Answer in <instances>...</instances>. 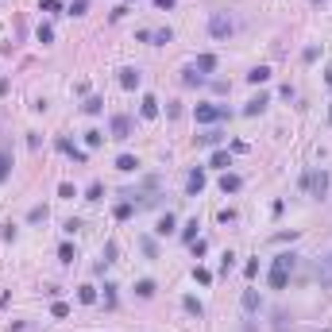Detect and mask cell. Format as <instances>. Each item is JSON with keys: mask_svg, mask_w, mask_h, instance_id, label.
Returning a JSON list of instances; mask_svg holds the SVG:
<instances>
[{"mask_svg": "<svg viewBox=\"0 0 332 332\" xmlns=\"http://www.w3.org/2000/svg\"><path fill=\"white\" fill-rule=\"evenodd\" d=\"M185 189H189V197H197V193L205 189V170L197 166V170H189V178H185Z\"/></svg>", "mask_w": 332, "mask_h": 332, "instance_id": "cell-6", "label": "cell"}, {"mask_svg": "<svg viewBox=\"0 0 332 332\" xmlns=\"http://www.w3.org/2000/svg\"><path fill=\"white\" fill-rule=\"evenodd\" d=\"M78 301H81V305H93V301H97V290H93V286H81V290H78Z\"/></svg>", "mask_w": 332, "mask_h": 332, "instance_id": "cell-19", "label": "cell"}, {"mask_svg": "<svg viewBox=\"0 0 332 332\" xmlns=\"http://www.w3.org/2000/svg\"><path fill=\"white\" fill-rule=\"evenodd\" d=\"M267 105H271V97H267V93L251 97V101H247V105H244V116H259V112H263V108H267Z\"/></svg>", "mask_w": 332, "mask_h": 332, "instance_id": "cell-7", "label": "cell"}, {"mask_svg": "<svg viewBox=\"0 0 332 332\" xmlns=\"http://www.w3.org/2000/svg\"><path fill=\"white\" fill-rule=\"evenodd\" d=\"M197 143H201V147H217V143H220V131H205V135H197Z\"/></svg>", "mask_w": 332, "mask_h": 332, "instance_id": "cell-23", "label": "cell"}, {"mask_svg": "<svg viewBox=\"0 0 332 332\" xmlns=\"http://www.w3.org/2000/svg\"><path fill=\"white\" fill-rule=\"evenodd\" d=\"M313 4H321V0H313Z\"/></svg>", "mask_w": 332, "mask_h": 332, "instance_id": "cell-43", "label": "cell"}, {"mask_svg": "<svg viewBox=\"0 0 332 332\" xmlns=\"http://www.w3.org/2000/svg\"><path fill=\"white\" fill-rule=\"evenodd\" d=\"M182 305H185V313H193V317H205V305L197 301V297H185Z\"/></svg>", "mask_w": 332, "mask_h": 332, "instance_id": "cell-18", "label": "cell"}, {"mask_svg": "<svg viewBox=\"0 0 332 332\" xmlns=\"http://www.w3.org/2000/svg\"><path fill=\"white\" fill-rule=\"evenodd\" d=\"M324 81H328V89H332V62H328V70H324Z\"/></svg>", "mask_w": 332, "mask_h": 332, "instance_id": "cell-41", "label": "cell"}, {"mask_svg": "<svg viewBox=\"0 0 332 332\" xmlns=\"http://www.w3.org/2000/svg\"><path fill=\"white\" fill-rule=\"evenodd\" d=\"M101 193H105V185L93 182V185H89V193H85V201H101Z\"/></svg>", "mask_w": 332, "mask_h": 332, "instance_id": "cell-28", "label": "cell"}, {"mask_svg": "<svg viewBox=\"0 0 332 332\" xmlns=\"http://www.w3.org/2000/svg\"><path fill=\"white\" fill-rule=\"evenodd\" d=\"M135 294H139V297H155V282H151V278L135 282Z\"/></svg>", "mask_w": 332, "mask_h": 332, "instance_id": "cell-20", "label": "cell"}, {"mask_svg": "<svg viewBox=\"0 0 332 332\" xmlns=\"http://www.w3.org/2000/svg\"><path fill=\"white\" fill-rule=\"evenodd\" d=\"M85 8H89V0H74V4H70V16H81Z\"/></svg>", "mask_w": 332, "mask_h": 332, "instance_id": "cell-36", "label": "cell"}, {"mask_svg": "<svg viewBox=\"0 0 332 332\" xmlns=\"http://www.w3.org/2000/svg\"><path fill=\"white\" fill-rule=\"evenodd\" d=\"M228 116V105H197V124H217Z\"/></svg>", "mask_w": 332, "mask_h": 332, "instance_id": "cell-3", "label": "cell"}, {"mask_svg": "<svg viewBox=\"0 0 332 332\" xmlns=\"http://www.w3.org/2000/svg\"><path fill=\"white\" fill-rule=\"evenodd\" d=\"M58 259H62V263H74L78 255H74V247H70V244H62V247H58Z\"/></svg>", "mask_w": 332, "mask_h": 332, "instance_id": "cell-30", "label": "cell"}, {"mask_svg": "<svg viewBox=\"0 0 332 332\" xmlns=\"http://www.w3.org/2000/svg\"><path fill=\"white\" fill-rule=\"evenodd\" d=\"M139 81H143L139 70H131V66H128V70H120V85L124 89H139Z\"/></svg>", "mask_w": 332, "mask_h": 332, "instance_id": "cell-8", "label": "cell"}, {"mask_svg": "<svg viewBox=\"0 0 332 332\" xmlns=\"http://www.w3.org/2000/svg\"><path fill=\"white\" fill-rule=\"evenodd\" d=\"M182 240H185V244H193V240H197V220H189V224L182 228Z\"/></svg>", "mask_w": 332, "mask_h": 332, "instance_id": "cell-26", "label": "cell"}, {"mask_svg": "<svg viewBox=\"0 0 332 332\" xmlns=\"http://www.w3.org/2000/svg\"><path fill=\"white\" fill-rule=\"evenodd\" d=\"M189 247H193V255H205V251H209V244H205V240H193Z\"/></svg>", "mask_w": 332, "mask_h": 332, "instance_id": "cell-37", "label": "cell"}, {"mask_svg": "<svg viewBox=\"0 0 332 332\" xmlns=\"http://www.w3.org/2000/svg\"><path fill=\"white\" fill-rule=\"evenodd\" d=\"M294 263H297V255H278L274 267H278V271H294Z\"/></svg>", "mask_w": 332, "mask_h": 332, "instance_id": "cell-24", "label": "cell"}, {"mask_svg": "<svg viewBox=\"0 0 332 332\" xmlns=\"http://www.w3.org/2000/svg\"><path fill=\"white\" fill-rule=\"evenodd\" d=\"M301 189H309L313 197H324V193H328V174H324V170L305 174V178H301Z\"/></svg>", "mask_w": 332, "mask_h": 332, "instance_id": "cell-2", "label": "cell"}, {"mask_svg": "<svg viewBox=\"0 0 332 332\" xmlns=\"http://www.w3.org/2000/svg\"><path fill=\"white\" fill-rule=\"evenodd\" d=\"M81 108H85L89 116H97V112H101V108H105V101H101V97H89V101H85V105H81Z\"/></svg>", "mask_w": 332, "mask_h": 332, "instance_id": "cell-22", "label": "cell"}, {"mask_svg": "<svg viewBox=\"0 0 332 332\" xmlns=\"http://www.w3.org/2000/svg\"><path fill=\"white\" fill-rule=\"evenodd\" d=\"M151 39H155V43H170V39H174V31H170V27H162V31H151Z\"/></svg>", "mask_w": 332, "mask_h": 332, "instance_id": "cell-27", "label": "cell"}, {"mask_svg": "<svg viewBox=\"0 0 332 332\" xmlns=\"http://www.w3.org/2000/svg\"><path fill=\"white\" fill-rule=\"evenodd\" d=\"M328 120H332V105H328Z\"/></svg>", "mask_w": 332, "mask_h": 332, "instance_id": "cell-42", "label": "cell"}, {"mask_svg": "<svg viewBox=\"0 0 332 332\" xmlns=\"http://www.w3.org/2000/svg\"><path fill=\"white\" fill-rule=\"evenodd\" d=\"M8 332H31V324H8Z\"/></svg>", "mask_w": 332, "mask_h": 332, "instance_id": "cell-40", "label": "cell"}, {"mask_svg": "<svg viewBox=\"0 0 332 332\" xmlns=\"http://www.w3.org/2000/svg\"><path fill=\"white\" fill-rule=\"evenodd\" d=\"M174 4H178V0H155V8H158V12H170Z\"/></svg>", "mask_w": 332, "mask_h": 332, "instance_id": "cell-38", "label": "cell"}, {"mask_svg": "<svg viewBox=\"0 0 332 332\" xmlns=\"http://www.w3.org/2000/svg\"><path fill=\"white\" fill-rule=\"evenodd\" d=\"M158 236H170V232H174V217H170V212H166V217H158V228H155Z\"/></svg>", "mask_w": 332, "mask_h": 332, "instance_id": "cell-17", "label": "cell"}, {"mask_svg": "<svg viewBox=\"0 0 332 332\" xmlns=\"http://www.w3.org/2000/svg\"><path fill=\"white\" fill-rule=\"evenodd\" d=\"M209 166H220V170H224V166H232V155H228V151H212Z\"/></svg>", "mask_w": 332, "mask_h": 332, "instance_id": "cell-14", "label": "cell"}, {"mask_svg": "<svg viewBox=\"0 0 332 332\" xmlns=\"http://www.w3.org/2000/svg\"><path fill=\"white\" fill-rule=\"evenodd\" d=\"M101 139H105L101 131H85V143H89V147H101Z\"/></svg>", "mask_w": 332, "mask_h": 332, "instance_id": "cell-35", "label": "cell"}, {"mask_svg": "<svg viewBox=\"0 0 332 332\" xmlns=\"http://www.w3.org/2000/svg\"><path fill=\"white\" fill-rule=\"evenodd\" d=\"M51 313L62 321V317H70V305H66V301H54V305H51Z\"/></svg>", "mask_w": 332, "mask_h": 332, "instance_id": "cell-31", "label": "cell"}, {"mask_svg": "<svg viewBox=\"0 0 332 332\" xmlns=\"http://www.w3.org/2000/svg\"><path fill=\"white\" fill-rule=\"evenodd\" d=\"M232 31H236V19L228 16V12H212L209 16V35L212 39H228Z\"/></svg>", "mask_w": 332, "mask_h": 332, "instance_id": "cell-1", "label": "cell"}, {"mask_svg": "<svg viewBox=\"0 0 332 332\" xmlns=\"http://www.w3.org/2000/svg\"><path fill=\"white\" fill-rule=\"evenodd\" d=\"M39 43H54V27H51V23L39 27Z\"/></svg>", "mask_w": 332, "mask_h": 332, "instance_id": "cell-29", "label": "cell"}, {"mask_svg": "<svg viewBox=\"0 0 332 332\" xmlns=\"http://www.w3.org/2000/svg\"><path fill=\"white\" fill-rule=\"evenodd\" d=\"M58 8H62L58 0H43V12H58Z\"/></svg>", "mask_w": 332, "mask_h": 332, "instance_id": "cell-39", "label": "cell"}, {"mask_svg": "<svg viewBox=\"0 0 332 332\" xmlns=\"http://www.w3.org/2000/svg\"><path fill=\"white\" fill-rule=\"evenodd\" d=\"M217 70V58H212V54H201V58H197V74H212Z\"/></svg>", "mask_w": 332, "mask_h": 332, "instance_id": "cell-15", "label": "cell"}, {"mask_svg": "<svg viewBox=\"0 0 332 332\" xmlns=\"http://www.w3.org/2000/svg\"><path fill=\"white\" fill-rule=\"evenodd\" d=\"M131 131H135L131 116H112V139H131Z\"/></svg>", "mask_w": 332, "mask_h": 332, "instance_id": "cell-4", "label": "cell"}, {"mask_svg": "<svg viewBox=\"0 0 332 332\" xmlns=\"http://www.w3.org/2000/svg\"><path fill=\"white\" fill-rule=\"evenodd\" d=\"M240 305H244V313H255L263 301H259V294H255V290H244V301H240Z\"/></svg>", "mask_w": 332, "mask_h": 332, "instance_id": "cell-11", "label": "cell"}, {"mask_svg": "<svg viewBox=\"0 0 332 332\" xmlns=\"http://www.w3.org/2000/svg\"><path fill=\"white\" fill-rule=\"evenodd\" d=\"M8 174H12V155H8V151H0V182H4Z\"/></svg>", "mask_w": 332, "mask_h": 332, "instance_id": "cell-21", "label": "cell"}, {"mask_svg": "<svg viewBox=\"0 0 332 332\" xmlns=\"http://www.w3.org/2000/svg\"><path fill=\"white\" fill-rule=\"evenodd\" d=\"M240 185H244V178H240V174H224V178H220V189H224V193H236Z\"/></svg>", "mask_w": 332, "mask_h": 332, "instance_id": "cell-12", "label": "cell"}, {"mask_svg": "<svg viewBox=\"0 0 332 332\" xmlns=\"http://www.w3.org/2000/svg\"><path fill=\"white\" fill-rule=\"evenodd\" d=\"M267 78H271V66H255V70L247 74V81H251V85H263Z\"/></svg>", "mask_w": 332, "mask_h": 332, "instance_id": "cell-13", "label": "cell"}, {"mask_svg": "<svg viewBox=\"0 0 332 332\" xmlns=\"http://www.w3.org/2000/svg\"><path fill=\"white\" fill-rule=\"evenodd\" d=\"M135 166H139V162H135L131 155H120V158H116V170H120V174H131Z\"/></svg>", "mask_w": 332, "mask_h": 332, "instance_id": "cell-16", "label": "cell"}, {"mask_svg": "<svg viewBox=\"0 0 332 332\" xmlns=\"http://www.w3.org/2000/svg\"><path fill=\"white\" fill-rule=\"evenodd\" d=\"M182 81H185V85H201L205 74H197V70H182Z\"/></svg>", "mask_w": 332, "mask_h": 332, "instance_id": "cell-25", "label": "cell"}, {"mask_svg": "<svg viewBox=\"0 0 332 332\" xmlns=\"http://www.w3.org/2000/svg\"><path fill=\"white\" fill-rule=\"evenodd\" d=\"M290 282V271H278V267H271V290H286Z\"/></svg>", "mask_w": 332, "mask_h": 332, "instance_id": "cell-10", "label": "cell"}, {"mask_svg": "<svg viewBox=\"0 0 332 332\" xmlns=\"http://www.w3.org/2000/svg\"><path fill=\"white\" fill-rule=\"evenodd\" d=\"M27 220H31V224H39V220H46V209H43V205H35V209L27 212Z\"/></svg>", "mask_w": 332, "mask_h": 332, "instance_id": "cell-32", "label": "cell"}, {"mask_svg": "<svg viewBox=\"0 0 332 332\" xmlns=\"http://www.w3.org/2000/svg\"><path fill=\"white\" fill-rule=\"evenodd\" d=\"M317 282H321V290H332V251L321 259V267H317Z\"/></svg>", "mask_w": 332, "mask_h": 332, "instance_id": "cell-5", "label": "cell"}, {"mask_svg": "<svg viewBox=\"0 0 332 332\" xmlns=\"http://www.w3.org/2000/svg\"><path fill=\"white\" fill-rule=\"evenodd\" d=\"M139 116H143V120H155V116H158V101H155V97H143V105H139Z\"/></svg>", "mask_w": 332, "mask_h": 332, "instance_id": "cell-9", "label": "cell"}, {"mask_svg": "<svg viewBox=\"0 0 332 332\" xmlns=\"http://www.w3.org/2000/svg\"><path fill=\"white\" fill-rule=\"evenodd\" d=\"M112 217H116V220H128V217H131V205H128V201H124V205H116V209H112Z\"/></svg>", "mask_w": 332, "mask_h": 332, "instance_id": "cell-34", "label": "cell"}, {"mask_svg": "<svg viewBox=\"0 0 332 332\" xmlns=\"http://www.w3.org/2000/svg\"><path fill=\"white\" fill-rule=\"evenodd\" d=\"M193 278L201 282V286H209V282H212V271H205V267H197V271H193Z\"/></svg>", "mask_w": 332, "mask_h": 332, "instance_id": "cell-33", "label": "cell"}]
</instances>
